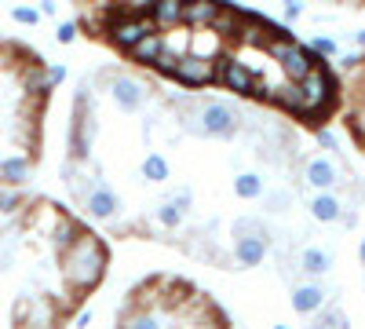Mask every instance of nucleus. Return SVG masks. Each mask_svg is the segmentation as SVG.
<instances>
[{"label":"nucleus","instance_id":"20e7f679","mask_svg":"<svg viewBox=\"0 0 365 329\" xmlns=\"http://www.w3.org/2000/svg\"><path fill=\"white\" fill-rule=\"evenodd\" d=\"M146 34H154V22L150 15H110L106 22V37L117 51H128L135 41H143Z\"/></svg>","mask_w":365,"mask_h":329},{"label":"nucleus","instance_id":"aec40b11","mask_svg":"<svg viewBox=\"0 0 365 329\" xmlns=\"http://www.w3.org/2000/svg\"><path fill=\"white\" fill-rule=\"evenodd\" d=\"M263 187H267V183H263L259 172H241V176L234 179V194L245 198V201H256V198L263 194Z\"/></svg>","mask_w":365,"mask_h":329},{"label":"nucleus","instance_id":"423d86ee","mask_svg":"<svg viewBox=\"0 0 365 329\" xmlns=\"http://www.w3.org/2000/svg\"><path fill=\"white\" fill-rule=\"evenodd\" d=\"M197 121H201V136H216V139H230L241 128V113L230 103H205L197 110Z\"/></svg>","mask_w":365,"mask_h":329},{"label":"nucleus","instance_id":"ea45409f","mask_svg":"<svg viewBox=\"0 0 365 329\" xmlns=\"http://www.w3.org/2000/svg\"><path fill=\"white\" fill-rule=\"evenodd\" d=\"M91 4H106V0H91Z\"/></svg>","mask_w":365,"mask_h":329},{"label":"nucleus","instance_id":"5701e85b","mask_svg":"<svg viewBox=\"0 0 365 329\" xmlns=\"http://www.w3.org/2000/svg\"><path fill=\"white\" fill-rule=\"evenodd\" d=\"M22 84H26V92H29V96H41V99L55 88V84L48 81V74H44V70H34V66H29V70L22 74Z\"/></svg>","mask_w":365,"mask_h":329},{"label":"nucleus","instance_id":"a211bd4d","mask_svg":"<svg viewBox=\"0 0 365 329\" xmlns=\"http://www.w3.org/2000/svg\"><path fill=\"white\" fill-rule=\"evenodd\" d=\"M332 267V253L329 249H303L299 256V271L303 275H329Z\"/></svg>","mask_w":365,"mask_h":329},{"label":"nucleus","instance_id":"412c9836","mask_svg":"<svg viewBox=\"0 0 365 329\" xmlns=\"http://www.w3.org/2000/svg\"><path fill=\"white\" fill-rule=\"evenodd\" d=\"M77 234H81V227H77L70 216H55V223H51V242H55V249H58V253H63Z\"/></svg>","mask_w":365,"mask_h":329},{"label":"nucleus","instance_id":"c85d7f7f","mask_svg":"<svg viewBox=\"0 0 365 329\" xmlns=\"http://www.w3.org/2000/svg\"><path fill=\"white\" fill-rule=\"evenodd\" d=\"M22 205V194L11 191V187H0V213H19Z\"/></svg>","mask_w":365,"mask_h":329},{"label":"nucleus","instance_id":"dca6fc26","mask_svg":"<svg viewBox=\"0 0 365 329\" xmlns=\"http://www.w3.org/2000/svg\"><path fill=\"white\" fill-rule=\"evenodd\" d=\"M0 179H4L8 187L29 183V158H4L0 161Z\"/></svg>","mask_w":365,"mask_h":329},{"label":"nucleus","instance_id":"7c9ffc66","mask_svg":"<svg viewBox=\"0 0 365 329\" xmlns=\"http://www.w3.org/2000/svg\"><path fill=\"white\" fill-rule=\"evenodd\" d=\"M73 37H77V22H63V26L55 29V41H58V44H70Z\"/></svg>","mask_w":365,"mask_h":329},{"label":"nucleus","instance_id":"f704fd0d","mask_svg":"<svg viewBox=\"0 0 365 329\" xmlns=\"http://www.w3.org/2000/svg\"><path fill=\"white\" fill-rule=\"evenodd\" d=\"M44 74H48V81H51V84H63V81H66V66H63V63H55V66H48Z\"/></svg>","mask_w":365,"mask_h":329},{"label":"nucleus","instance_id":"cd10ccee","mask_svg":"<svg viewBox=\"0 0 365 329\" xmlns=\"http://www.w3.org/2000/svg\"><path fill=\"white\" fill-rule=\"evenodd\" d=\"M314 315H318V325H347V315H344L340 308H325V304H322Z\"/></svg>","mask_w":365,"mask_h":329},{"label":"nucleus","instance_id":"ddd939ff","mask_svg":"<svg viewBox=\"0 0 365 329\" xmlns=\"http://www.w3.org/2000/svg\"><path fill=\"white\" fill-rule=\"evenodd\" d=\"M322 304H325V289H322V285H296V289H292V311L314 315Z\"/></svg>","mask_w":365,"mask_h":329},{"label":"nucleus","instance_id":"6e6552de","mask_svg":"<svg viewBox=\"0 0 365 329\" xmlns=\"http://www.w3.org/2000/svg\"><path fill=\"white\" fill-rule=\"evenodd\" d=\"M270 253V234H241L234 242V256L241 267H259Z\"/></svg>","mask_w":365,"mask_h":329},{"label":"nucleus","instance_id":"6ab92c4d","mask_svg":"<svg viewBox=\"0 0 365 329\" xmlns=\"http://www.w3.org/2000/svg\"><path fill=\"white\" fill-rule=\"evenodd\" d=\"M270 103H278L285 113H299V84L285 81L282 88H270Z\"/></svg>","mask_w":365,"mask_h":329},{"label":"nucleus","instance_id":"4c0bfd02","mask_svg":"<svg viewBox=\"0 0 365 329\" xmlns=\"http://www.w3.org/2000/svg\"><path fill=\"white\" fill-rule=\"evenodd\" d=\"M354 44H358V48H365V29H361V34H354Z\"/></svg>","mask_w":365,"mask_h":329},{"label":"nucleus","instance_id":"39448f33","mask_svg":"<svg viewBox=\"0 0 365 329\" xmlns=\"http://www.w3.org/2000/svg\"><path fill=\"white\" fill-rule=\"evenodd\" d=\"M172 81L187 84V88H201V84H208V81H216V59L205 55V51H182V55L175 59Z\"/></svg>","mask_w":365,"mask_h":329},{"label":"nucleus","instance_id":"f8f14e48","mask_svg":"<svg viewBox=\"0 0 365 329\" xmlns=\"http://www.w3.org/2000/svg\"><path fill=\"white\" fill-rule=\"evenodd\" d=\"M150 22L154 29H172L182 22V0H150Z\"/></svg>","mask_w":365,"mask_h":329},{"label":"nucleus","instance_id":"f03ea898","mask_svg":"<svg viewBox=\"0 0 365 329\" xmlns=\"http://www.w3.org/2000/svg\"><path fill=\"white\" fill-rule=\"evenodd\" d=\"M299 117H318V113H329L332 103H336V77H332L325 66H311L299 81Z\"/></svg>","mask_w":365,"mask_h":329},{"label":"nucleus","instance_id":"a878e982","mask_svg":"<svg viewBox=\"0 0 365 329\" xmlns=\"http://www.w3.org/2000/svg\"><path fill=\"white\" fill-rule=\"evenodd\" d=\"M158 220H161L165 227H179V223H182V208H179V205L168 198V201L158 208Z\"/></svg>","mask_w":365,"mask_h":329},{"label":"nucleus","instance_id":"473e14b6","mask_svg":"<svg viewBox=\"0 0 365 329\" xmlns=\"http://www.w3.org/2000/svg\"><path fill=\"white\" fill-rule=\"evenodd\" d=\"M314 139H318L322 151H336V146H340V143H336V136H332L329 128H318V132H314Z\"/></svg>","mask_w":365,"mask_h":329},{"label":"nucleus","instance_id":"c756f323","mask_svg":"<svg viewBox=\"0 0 365 329\" xmlns=\"http://www.w3.org/2000/svg\"><path fill=\"white\" fill-rule=\"evenodd\" d=\"M11 19H15V22H22V26H34V22H37L41 15H37L34 8H26V4H19V8H11Z\"/></svg>","mask_w":365,"mask_h":329},{"label":"nucleus","instance_id":"e433bc0d","mask_svg":"<svg viewBox=\"0 0 365 329\" xmlns=\"http://www.w3.org/2000/svg\"><path fill=\"white\" fill-rule=\"evenodd\" d=\"M91 322H96V315H91V311H77L73 315V325H91Z\"/></svg>","mask_w":365,"mask_h":329},{"label":"nucleus","instance_id":"58836bf2","mask_svg":"<svg viewBox=\"0 0 365 329\" xmlns=\"http://www.w3.org/2000/svg\"><path fill=\"white\" fill-rule=\"evenodd\" d=\"M358 256H361V263H365V238H361V246H358Z\"/></svg>","mask_w":365,"mask_h":329},{"label":"nucleus","instance_id":"0eeeda50","mask_svg":"<svg viewBox=\"0 0 365 329\" xmlns=\"http://www.w3.org/2000/svg\"><path fill=\"white\" fill-rule=\"evenodd\" d=\"M216 77L230 88V92H237V96H249V88H252V81H256V74L241 63V59H234V55L216 59Z\"/></svg>","mask_w":365,"mask_h":329},{"label":"nucleus","instance_id":"9b49d317","mask_svg":"<svg viewBox=\"0 0 365 329\" xmlns=\"http://www.w3.org/2000/svg\"><path fill=\"white\" fill-rule=\"evenodd\" d=\"M84 205H88V216H96V220H110L117 208H120V198L106 187H91L84 194Z\"/></svg>","mask_w":365,"mask_h":329},{"label":"nucleus","instance_id":"7ed1b4c3","mask_svg":"<svg viewBox=\"0 0 365 329\" xmlns=\"http://www.w3.org/2000/svg\"><path fill=\"white\" fill-rule=\"evenodd\" d=\"M267 51H270V59H278V66L285 70L289 81H299L303 74L314 66V55L303 48V44H296L292 37H274V41L267 44Z\"/></svg>","mask_w":365,"mask_h":329},{"label":"nucleus","instance_id":"393cba45","mask_svg":"<svg viewBox=\"0 0 365 329\" xmlns=\"http://www.w3.org/2000/svg\"><path fill=\"white\" fill-rule=\"evenodd\" d=\"M175 59H179V51H172L168 44L154 55V63H150V70H158V74H165V77H172V70H175Z\"/></svg>","mask_w":365,"mask_h":329},{"label":"nucleus","instance_id":"f3484780","mask_svg":"<svg viewBox=\"0 0 365 329\" xmlns=\"http://www.w3.org/2000/svg\"><path fill=\"white\" fill-rule=\"evenodd\" d=\"M311 216L318 220V223H336L340 220V201L336 198H332V194H314L311 198Z\"/></svg>","mask_w":365,"mask_h":329},{"label":"nucleus","instance_id":"2eb2a0df","mask_svg":"<svg viewBox=\"0 0 365 329\" xmlns=\"http://www.w3.org/2000/svg\"><path fill=\"white\" fill-rule=\"evenodd\" d=\"M307 183L318 187V191H329L332 183H336V165L325 161V158H314V161L307 165Z\"/></svg>","mask_w":365,"mask_h":329},{"label":"nucleus","instance_id":"f257e3e1","mask_svg":"<svg viewBox=\"0 0 365 329\" xmlns=\"http://www.w3.org/2000/svg\"><path fill=\"white\" fill-rule=\"evenodd\" d=\"M106 249H103V242L96 234H77L73 242L58 253V267H63V278H66V285L70 289H77V293H88V289H96L99 282H103V275H106Z\"/></svg>","mask_w":365,"mask_h":329},{"label":"nucleus","instance_id":"4468645a","mask_svg":"<svg viewBox=\"0 0 365 329\" xmlns=\"http://www.w3.org/2000/svg\"><path fill=\"white\" fill-rule=\"evenodd\" d=\"M161 48H165V37L154 29V34H146L143 41H135V44L128 48V59H132V63H139V66H150V63H154V55H158Z\"/></svg>","mask_w":365,"mask_h":329},{"label":"nucleus","instance_id":"9d476101","mask_svg":"<svg viewBox=\"0 0 365 329\" xmlns=\"http://www.w3.org/2000/svg\"><path fill=\"white\" fill-rule=\"evenodd\" d=\"M223 11V0H182V22L187 26H212Z\"/></svg>","mask_w":365,"mask_h":329},{"label":"nucleus","instance_id":"2f4dec72","mask_svg":"<svg viewBox=\"0 0 365 329\" xmlns=\"http://www.w3.org/2000/svg\"><path fill=\"white\" fill-rule=\"evenodd\" d=\"M11 263H15V242L4 238V242H0V267H11Z\"/></svg>","mask_w":365,"mask_h":329},{"label":"nucleus","instance_id":"bb28decb","mask_svg":"<svg viewBox=\"0 0 365 329\" xmlns=\"http://www.w3.org/2000/svg\"><path fill=\"white\" fill-rule=\"evenodd\" d=\"M241 234H267V227H263V220H256V216H241V220L234 223V238H241Z\"/></svg>","mask_w":365,"mask_h":329},{"label":"nucleus","instance_id":"c9c22d12","mask_svg":"<svg viewBox=\"0 0 365 329\" xmlns=\"http://www.w3.org/2000/svg\"><path fill=\"white\" fill-rule=\"evenodd\" d=\"M303 15V0H285V19L292 22V19H299Z\"/></svg>","mask_w":365,"mask_h":329},{"label":"nucleus","instance_id":"4be33fe9","mask_svg":"<svg viewBox=\"0 0 365 329\" xmlns=\"http://www.w3.org/2000/svg\"><path fill=\"white\" fill-rule=\"evenodd\" d=\"M139 172H143V179H146V183H165V179L172 176V168H168V161H165L161 154H146Z\"/></svg>","mask_w":365,"mask_h":329},{"label":"nucleus","instance_id":"72a5a7b5","mask_svg":"<svg viewBox=\"0 0 365 329\" xmlns=\"http://www.w3.org/2000/svg\"><path fill=\"white\" fill-rule=\"evenodd\" d=\"M318 55H336V41L332 37H314V44H311Z\"/></svg>","mask_w":365,"mask_h":329},{"label":"nucleus","instance_id":"b1692460","mask_svg":"<svg viewBox=\"0 0 365 329\" xmlns=\"http://www.w3.org/2000/svg\"><path fill=\"white\" fill-rule=\"evenodd\" d=\"M263 208H267V213H289V208H292V191H267L263 187Z\"/></svg>","mask_w":365,"mask_h":329},{"label":"nucleus","instance_id":"1a4fd4ad","mask_svg":"<svg viewBox=\"0 0 365 329\" xmlns=\"http://www.w3.org/2000/svg\"><path fill=\"white\" fill-rule=\"evenodd\" d=\"M110 96H113V103L120 106V110H139L143 106V99H146V88L135 81V77H113V84H110Z\"/></svg>","mask_w":365,"mask_h":329}]
</instances>
